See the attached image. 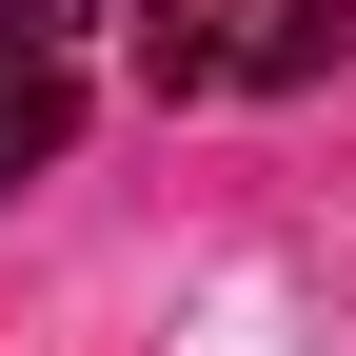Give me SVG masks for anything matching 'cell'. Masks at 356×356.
<instances>
[{
	"instance_id": "obj_1",
	"label": "cell",
	"mask_w": 356,
	"mask_h": 356,
	"mask_svg": "<svg viewBox=\"0 0 356 356\" xmlns=\"http://www.w3.org/2000/svg\"><path fill=\"white\" fill-rule=\"evenodd\" d=\"M356 0H139V79L159 99H297L337 79Z\"/></svg>"
},
{
	"instance_id": "obj_2",
	"label": "cell",
	"mask_w": 356,
	"mask_h": 356,
	"mask_svg": "<svg viewBox=\"0 0 356 356\" xmlns=\"http://www.w3.org/2000/svg\"><path fill=\"white\" fill-rule=\"evenodd\" d=\"M79 60H99V0H0V198L79 159Z\"/></svg>"
}]
</instances>
